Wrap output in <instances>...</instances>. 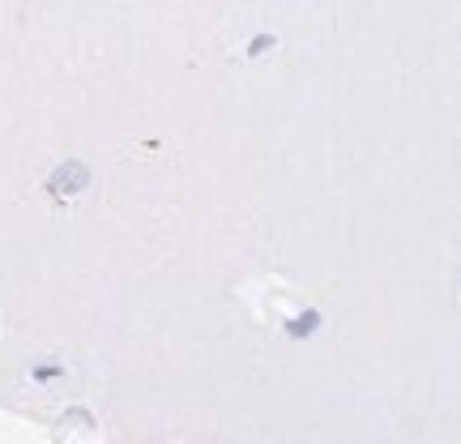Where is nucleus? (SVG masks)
Masks as SVG:
<instances>
[{"label":"nucleus","instance_id":"nucleus-1","mask_svg":"<svg viewBox=\"0 0 461 444\" xmlns=\"http://www.w3.org/2000/svg\"><path fill=\"white\" fill-rule=\"evenodd\" d=\"M86 180H90V171H86L82 163H65L56 176H51V188H56V193H77Z\"/></svg>","mask_w":461,"mask_h":444}]
</instances>
